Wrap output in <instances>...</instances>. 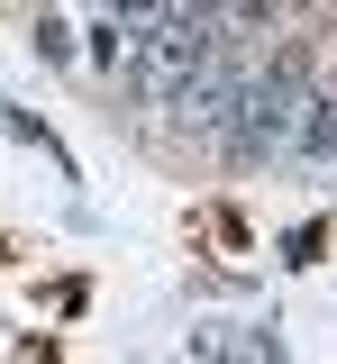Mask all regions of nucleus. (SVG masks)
Returning <instances> with one entry per match:
<instances>
[{
  "label": "nucleus",
  "instance_id": "1",
  "mask_svg": "<svg viewBox=\"0 0 337 364\" xmlns=\"http://www.w3.org/2000/svg\"><path fill=\"white\" fill-rule=\"evenodd\" d=\"M283 164H337V91L310 82V100H301V119L283 136Z\"/></svg>",
  "mask_w": 337,
  "mask_h": 364
}]
</instances>
